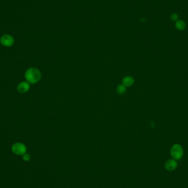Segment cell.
I'll use <instances>...</instances> for the list:
<instances>
[{
  "instance_id": "6da1fadb",
  "label": "cell",
  "mask_w": 188,
  "mask_h": 188,
  "mask_svg": "<svg viewBox=\"0 0 188 188\" xmlns=\"http://www.w3.org/2000/svg\"><path fill=\"white\" fill-rule=\"evenodd\" d=\"M41 78V72L37 68H29L25 73V78L30 84H35L40 80Z\"/></svg>"
},
{
  "instance_id": "7a4b0ae2",
  "label": "cell",
  "mask_w": 188,
  "mask_h": 188,
  "mask_svg": "<svg viewBox=\"0 0 188 188\" xmlns=\"http://www.w3.org/2000/svg\"><path fill=\"white\" fill-rule=\"evenodd\" d=\"M183 153L184 151L183 147L180 145L176 144L172 146L171 150V154L172 157L175 160H180V158L183 157Z\"/></svg>"
},
{
  "instance_id": "3957f363",
  "label": "cell",
  "mask_w": 188,
  "mask_h": 188,
  "mask_svg": "<svg viewBox=\"0 0 188 188\" xmlns=\"http://www.w3.org/2000/svg\"><path fill=\"white\" fill-rule=\"evenodd\" d=\"M12 150L15 154L22 155H24L25 153H26L27 149L23 144L16 143L12 146Z\"/></svg>"
},
{
  "instance_id": "277c9868",
  "label": "cell",
  "mask_w": 188,
  "mask_h": 188,
  "mask_svg": "<svg viewBox=\"0 0 188 188\" xmlns=\"http://www.w3.org/2000/svg\"><path fill=\"white\" fill-rule=\"evenodd\" d=\"M1 43L6 47H10L12 46L14 44V38L12 36L9 35H4L1 38Z\"/></svg>"
},
{
  "instance_id": "5b68a950",
  "label": "cell",
  "mask_w": 188,
  "mask_h": 188,
  "mask_svg": "<svg viewBox=\"0 0 188 188\" xmlns=\"http://www.w3.org/2000/svg\"><path fill=\"white\" fill-rule=\"evenodd\" d=\"M30 89V85L28 82H23L20 83L17 87V90L19 93H25L27 92Z\"/></svg>"
},
{
  "instance_id": "8992f818",
  "label": "cell",
  "mask_w": 188,
  "mask_h": 188,
  "mask_svg": "<svg viewBox=\"0 0 188 188\" xmlns=\"http://www.w3.org/2000/svg\"><path fill=\"white\" fill-rule=\"evenodd\" d=\"M177 162L175 160H169L167 161L165 164V167L168 171H173L177 167Z\"/></svg>"
},
{
  "instance_id": "52a82bcc",
  "label": "cell",
  "mask_w": 188,
  "mask_h": 188,
  "mask_svg": "<svg viewBox=\"0 0 188 188\" xmlns=\"http://www.w3.org/2000/svg\"><path fill=\"white\" fill-rule=\"evenodd\" d=\"M122 83V84L125 86V87H129L134 84V79L132 76H125L123 78Z\"/></svg>"
},
{
  "instance_id": "ba28073f",
  "label": "cell",
  "mask_w": 188,
  "mask_h": 188,
  "mask_svg": "<svg viewBox=\"0 0 188 188\" xmlns=\"http://www.w3.org/2000/svg\"><path fill=\"white\" fill-rule=\"evenodd\" d=\"M175 26L177 29L180 31L185 30L186 28V23L183 20H178L175 23Z\"/></svg>"
},
{
  "instance_id": "9c48e42d",
  "label": "cell",
  "mask_w": 188,
  "mask_h": 188,
  "mask_svg": "<svg viewBox=\"0 0 188 188\" xmlns=\"http://www.w3.org/2000/svg\"><path fill=\"white\" fill-rule=\"evenodd\" d=\"M117 91L118 93L120 94H124L126 92L127 89L123 84L119 85L117 87Z\"/></svg>"
},
{
  "instance_id": "30bf717a",
  "label": "cell",
  "mask_w": 188,
  "mask_h": 188,
  "mask_svg": "<svg viewBox=\"0 0 188 188\" xmlns=\"http://www.w3.org/2000/svg\"><path fill=\"white\" fill-rule=\"evenodd\" d=\"M178 18L179 16L178 15V14L174 13H172L171 16V19L172 20V21L173 22H176L178 20Z\"/></svg>"
},
{
  "instance_id": "8fae6325",
  "label": "cell",
  "mask_w": 188,
  "mask_h": 188,
  "mask_svg": "<svg viewBox=\"0 0 188 188\" xmlns=\"http://www.w3.org/2000/svg\"><path fill=\"white\" fill-rule=\"evenodd\" d=\"M23 158L25 161H28L30 159V156L28 154H24L23 156Z\"/></svg>"
}]
</instances>
